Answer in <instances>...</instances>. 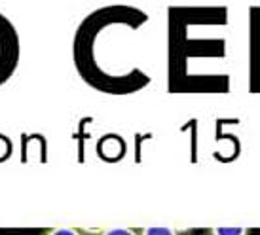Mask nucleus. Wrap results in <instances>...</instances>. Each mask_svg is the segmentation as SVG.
Instances as JSON below:
<instances>
[{"instance_id":"nucleus-1","label":"nucleus","mask_w":260,"mask_h":235,"mask_svg":"<svg viewBox=\"0 0 260 235\" xmlns=\"http://www.w3.org/2000/svg\"><path fill=\"white\" fill-rule=\"evenodd\" d=\"M15 35L10 23L0 15V84L10 76V72L15 66Z\"/></svg>"},{"instance_id":"nucleus-2","label":"nucleus","mask_w":260,"mask_h":235,"mask_svg":"<svg viewBox=\"0 0 260 235\" xmlns=\"http://www.w3.org/2000/svg\"><path fill=\"white\" fill-rule=\"evenodd\" d=\"M139 235H181L175 228H167V226H148L139 231Z\"/></svg>"},{"instance_id":"nucleus-3","label":"nucleus","mask_w":260,"mask_h":235,"mask_svg":"<svg viewBox=\"0 0 260 235\" xmlns=\"http://www.w3.org/2000/svg\"><path fill=\"white\" fill-rule=\"evenodd\" d=\"M207 235H251L249 228H211Z\"/></svg>"},{"instance_id":"nucleus-4","label":"nucleus","mask_w":260,"mask_h":235,"mask_svg":"<svg viewBox=\"0 0 260 235\" xmlns=\"http://www.w3.org/2000/svg\"><path fill=\"white\" fill-rule=\"evenodd\" d=\"M97 235H139V231L131 228H125V226H112V228H105L101 229Z\"/></svg>"},{"instance_id":"nucleus-5","label":"nucleus","mask_w":260,"mask_h":235,"mask_svg":"<svg viewBox=\"0 0 260 235\" xmlns=\"http://www.w3.org/2000/svg\"><path fill=\"white\" fill-rule=\"evenodd\" d=\"M44 235H84V233L76 228H71V226H59V228L48 229Z\"/></svg>"}]
</instances>
